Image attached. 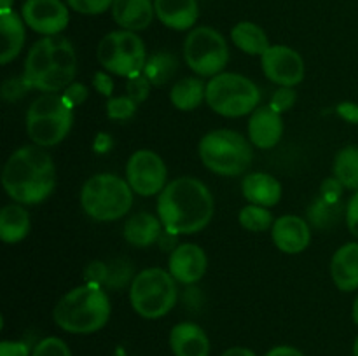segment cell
I'll list each match as a JSON object with an SVG mask.
<instances>
[{
	"mask_svg": "<svg viewBox=\"0 0 358 356\" xmlns=\"http://www.w3.org/2000/svg\"><path fill=\"white\" fill-rule=\"evenodd\" d=\"M170 100L175 108L182 112L196 110L203 101H206V86L196 77H185L177 80L170 91Z\"/></svg>",
	"mask_w": 358,
	"mask_h": 356,
	"instance_id": "obj_27",
	"label": "cell"
},
{
	"mask_svg": "<svg viewBox=\"0 0 358 356\" xmlns=\"http://www.w3.org/2000/svg\"><path fill=\"white\" fill-rule=\"evenodd\" d=\"M178 68V59L173 52L157 51L147 58L143 66V75L149 79L152 86H163L168 80L173 79Z\"/></svg>",
	"mask_w": 358,
	"mask_h": 356,
	"instance_id": "obj_28",
	"label": "cell"
},
{
	"mask_svg": "<svg viewBox=\"0 0 358 356\" xmlns=\"http://www.w3.org/2000/svg\"><path fill=\"white\" fill-rule=\"evenodd\" d=\"M73 124V107L63 94L45 93L27 112V133L38 147H55L66 138Z\"/></svg>",
	"mask_w": 358,
	"mask_h": 356,
	"instance_id": "obj_7",
	"label": "cell"
},
{
	"mask_svg": "<svg viewBox=\"0 0 358 356\" xmlns=\"http://www.w3.org/2000/svg\"><path fill=\"white\" fill-rule=\"evenodd\" d=\"M161 229H164L159 216L152 213L140 212L128 218L124 225V239L136 248H147L156 243L161 236Z\"/></svg>",
	"mask_w": 358,
	"mask_h": 356,
	"instance_id": "obj_24",
	"label": "cell"
},
{
	"mask_svg": "<svg viewBox=\"0 0 358 356\" xmlns=\"http://www.w3.org/2000/svg\"><path fill=\"white\" fill-rule=\"evenodd\" d=\"M126 181L142 198L159 195L168 185L166 164L152 150H136L126 164Z\"/></svg>",
	"mask_w": 358,
	"mask_h": 356,
	"instance_id": "obj_12",
	"label": "cell"
},
{
	"mask_svg": "<svg viewBox=\"0 0 358 356\" xmlns=\"http://www.w3.org/2000/svg\"><path fill=\"white\" fill-rule=\"evenodd\" d=\"M222 356H257L252 349L241 348V346H234V348H229L227 351H224Z\"/></svg>",
	"mask_w": 358,
	"mask_h": 356,
	"instance_id": "obj_47",
	"label": "cell"
},
{
	"mask_svg": "<svg viewBox=\"0 0 358 356\" xmlns=\"http://www.w3.org/2000/svg\"><path fill=\"white\" fill-rule=\"evenodd\" d=\"M150 87H152V84L149 82V79H147L143 73H140V75L129 77L128 82H126V94H128L135 103L140 105L142 101L147 100V96H149L150 93Z\"/></svg>",
	"mask_w": 358,
	"mask_h": 356,
	"instance_id": "obj_35",
	"label": "cell"
},
{
	"mask_svg": "<svg viewBox=\"0 0 358 356\" xmlns=\"http://www.w3.org/2000/svg\"><path fill=\"white\" fill-rule=\"evenodd\" d=\"M261 65L264 75L280 87H296L306 73L304 59L289 45H271L261 56Z\"/></svg>",
	"mask_w": 358,
	"mask_h": 356,
	"instance_id": "obj_13",
	"label": "cell"
},
{
	"mask_svg": "<svg viewBox=\"0 0 358 356\" xmlns=\"http://www.w3.org/2000/svg\"><path fill=\"white\" fill-rule=\"evenodd\" d=\"M31 356H72V351L59 337H45L37 342Z\"/></svg>",
	"mask_w": 358,
	"mask_h": 356,
	"instance_id": "obj_32",
	"label": "cell"
},
{
	"mask_svg": "<svg viewBox=\"0 0 358 356\" xmlns=\"http://www.w3.org/2000/svg\"><path fill=\"white\" fill-rule=\"evenodd\" d=\"M238 220H240L241 227L250 230V232H264V230L271 229L273 223H275L271 212H269L268 208H264V206L250 205V202L240 209V213H238Z\"/></svg>",
	"mask_w": 358,
	"mask_h": 356,
	"instance_id": "obj_30",
	"label": "cell"
},
{
	"mask_svg": "<svg viewBox=\"0 0 358 356\" xmlns=\"http://www.w3.org/2000/svg\"><path fill=\"white\" fill-rule=\"evenodd\" d=\"M2 185L7 195L23 206L45 201L56 187L52 157L38 145L14 150L3 166Z\"/></svg>",
	"mask_w": 358,
	"mask_h": 356,
	"instance_id": "obj_2",
	"label": "cell"
},
{
	"mask_svg": "<svg viewBox=\"0 0 358 356\" xmlns=\"http://www.w3.org/2000/svg\"><path fill=\"white\" fill-rule=\"evenodd\" d=\"M231 38L240 51L250 56H262L271 47L266 31L252 21H241L234 24L231 30Z\"/></svg>",
	"mask_w": 358,
	"mask_h": 356,
	"instance_id": "obj_26",
	"label": "cell"
},
{
	"mask_svg": "<svg viewBox=\"0 0 358 356\" xmlns=\"http://www.w3.org/2000/svg\"><path fill=\"white\" fill-rule=\"evenodd\" d=\"M261 91L248 77L222 72L206 84V103L224 117H243L259 107Z\"/></svg>",
	"mask_w": 358,
	"mask_h": 356,
	"instance_id": "obj_9",
	"label": "cell"
},
{
	"mask_svg": "<svg viewBox=\"0 0 358 356\" xmlns=\"http://www.w3.org/2000/svg\"><path fill=\"white\" fill-rule=\"evenodd\" d=\"M331 276L341 292L358 290V243H346L332 255Z\"/></svg>",
	"mask_w": 358,
	"mask_h": 356,
	"instance_id": "obj_21",
	"label": "cell"
},
{
	"mask_svg": "<svg viewBox=\"0 0 358 356\" xmlns=\"http://www.w3.org/2000/svg\"><path fill=\"white\" fill-rule=\"evenodd\" d=\"M343 191H345V185H343L336 177L325 178V180L322 181L320 192L324 201L332 202V205H338L339 199H341L343 195Z\"/></svg>",
	"mask_w": 358,
	"mask_h": 356,
	"instance_id": "obj_38",
	"label": "cell"
},
{
	"mask_svg": "<svg viewBox=\"0 0 358 356\" xmlns=\"http://www.w3.org/2000/svg\"><path fill=\"white\" fill-rule=\"evenodd\" d=\"M24 21L23 16L14 9H0V34H2V51L0 63L7 65L21 52L24 45Z\"/></svg>",
	"mask_w": 358,
	"mask_h": 356,
	"instance_id": "obj_23",
	"label": "cell"
},
{
	"mask_svg": "<svg viewBox=\"0 0 358 356\" xmlns=\"http://www.w3.org/2000/svg\"><path fill=\"white\" fill-rule=\"evenodd\" d=\"M55 323L76 335L94 334L110 318V300L103 286L86 283L62 297L52 311Z\"/></svg>",
	"mask_w": 358,
	"mask_h": 356,
	"instance_id": "obj_4",
	"label": "cell"
},
{
	"mask_svg": "<svg viewBox=\"0 0 358 356\" xmlns=\"http://www.w3.org/2000/svg\"><path fill=\"white\" fill-rule=\"evenodd\" d=\"M170 348L175 356H208L210 339L199 325L182 321L171 328Z\"/></svg>",
	"mask_w": 358,
	"mask_h": 356,
	"instance_id": "obj_18",
	"label": "cell"
},
{
	"mask_svg": "<svg viewBox=\"0 0 358 356\" xmlns=\"http://www.w3.org/2000/svg\"><path fill=\"white\" fill-rule=\"evenodd\" d=\"M352 318L353 321H355V325L358 327V295L355 299V302H353V309H352Z\"/></svg>",
	"mask_w": 358,
	"mask_h": 356,
	"instance_id": "obj_48",
	"label": "cell"
},
{
	"mask_svg": "<svg viewBox=\"0 0 358 356\" xmlns=\"http://www.w3.org/2000/svg\"><path fill=\"white\" fill-rule=\"evenodd\" d=\"M112 145H114V140H112V136L108 133H98L94 136L93 150L96 154H107L112 149Z\"/></svg>",
	"mask_w": 358,
	"mask_h": 356,
	"instance_id": "obj_45",
	"label": "cell"
},
{
	"mask_svg": "<svg viewBox=\"0 0 358 356\" xmlns=\"http://www.w3.org/2000/svg\"><path fill=\"white\" fill-rule=\"evenodd\" d=\"M271 237L273 243L280 251L297 255L310 246V225H308L306 220L297 215H283L273 223Z\"/></svg>",
	"mask_w": 358,
	"mask_h": 356,
	"instance_id": "obj_16",
	"label": "cell"
},
{
	"mask_svg": "<svg viewBox=\"0 0 358 356\" xmlns=\"http://www.w3.org/2000/svg\"><path fill=\"white\" fill-rule=\"evenodd\" d=\"M154 14L152 0H114L112 3V17L122 30H145L152 23Z\"/></svg>",
	"mask_w": 358,
	"mask_h": 356,
	"instance_id": "obj_20",
	"label": "cell"
},
{
	"mask_svg": "<svg viewBox=\"0 0 358 356\" xmlns=\"http://www.w3.org/2000/svg\"><path fill=\"white\" fill-rule=\"evenodd\" d=\"M353 356H358V337L355 339V344H353Z\"/></svg>",
	"mask_w": 358,
	"mask_h": 356,
	"instance_id": "obj_50",
	"label": "cell"
},
{
	"mask_svg": "<svg viewBox=\"0 0 358 356\" xmlns=\"http://www.w3.org/2000/svg\"><path fill=\"white\" fill-rule=\"evenodd\" d=\"M66 3L76 13L96 16V14H103L105 10L112 9L114 0H66Z\"/></svg>",
	"mask_w": 358,
	"mask_h": 356,
	"instance_id": "obj_34",
	"label": "cell"
},
{
	"mask_svg": "<svg viewBox=\"0 0 358 356\" xmlns=\"http://www.w3.org/2000/svg\"><path fill=\"white\" fill-rule=\"evenodd\" d=\"M86 281L93 283V285L105 286L108 278V265L103 264V262H91L86 267Z\"/></svg>",
	"mask_w": 358,
	"mask_h": 356,
	"instance_id": "obj_39",
	"label": "cell"
},
{
	"mask_svg": "<svg viewBox=\"0 0 358 356\" xmlns=\"http://www.w3.org/2000/svg\"><path fill=\"white\" fill-rule=\"evenodd\" d=\"M334 177L350 191H358V147L348 145L334 159Z\"/></svg>",
	"mask_w": 358,
	"mask_h": 356,
	"instance_id": "obj_29",
	"label": "cell"
},
{
	"mask_svg": "<svg viewBox=\"0 0 358 356\" xmlns=\"http://www.w3.org/2000/svg\"><path fill=\"white\" fill-rule=\"evenodd\" d=\"M93 86L98 93H101L103 96L112 98V91H114V80L108 75L107 72H96L93 77Z\"/></svg>",
	"mask_w": 358,
	"mask_h": 356,
	"instance_id": "obj_43",
	"label": "cell"
},
{
	"mask_svg": "<svg viewBox=\"0 0 358 356\" xmlns=\"http://www.w3.org/2000/svg\"><path fill=\"white\" fill-rule=\"evenodd\" d=\"M294 103H296V91H294V87H280V89L273 93L269 107L278 112V114H283V112L290 110Z\"/></svg>",
	"mask_w": 358,
	"mask_h": 356,
	"instance_id": "obj_37",
	"label": "cell"
},
{
	"mask_svg": "<svg viewBox=\"0 0 358 356\" xmlns=\"http://www.w3.org/2000/svg\"><path fill=\"white\" fill-rule=\"evenodd\" d=\"M208 258L205 250L194 243L178 244L170 255L168 271L182 285H194L205 276Z\"/></svg>",
	"mask_w": 358,
	"mask_h": 356,
	"instance_id": "obj_15",
	"label": "cell"
},
{
	"mask_svg": "<svg viewBox=\"0 0 358 356\" xmlns=\"http://www.w3.org/2000/svg\"><path fill=\"white\" fill-rule=\"evenodd\" d=\"M30 213L20 202L3 206L0 212V239L3 243H20L30 232Z\"/></svg>",
	"mask_w": 358,
	"mask_h": 356,
	"instance_id": "obj_25",
	"label": "cell"
},
{
	"mask_svg": "<svg viewBox=\"0 0 358 356\" xmlns=\"http://www.w3.org/2000/svg\"><path fill=\"white\" fill-rule=\"evenodd\" d=\"M157 216L170 236L199 232L213 216L212 192L198 178H175L157 195Z\"/></svg>",
	"mask_w": 358,
	"mask_h": 356,
	"instance_id": "obj_1",
	"label": "cell"
},
{
	"mask_svg": "<svg viewBox=\"0 0 358 356\" xmlns=\"http://www.w3.org/2000/svg\"><path fill=\"white\" fill-rule=\"evenodd\" d=\"M283 136L282 114L269 105L257 107L248 119V140L257 149L268 150L278 145Z\"/></svg>",
	"mask_w": 358,
	"mask_h": 356,
	"instance_id": "obj_17",
	"label": "cell"
},
{
	"mask_svg": "<svg viewBox=\"0 0 358 356\" xmlns=\"http://www.w3.org/2000/svg\"><path fill=\"white\" fill-rule=\"evenodd\" d=\"M21 16L28 28L44 37L59 35L70 23L69 7L62 0H27Z\"/></svg>",
	"mask_w": 358,
	"mask_h": 356,
	"instance_id": "obj_14",
	"label": "cell"
},
{
	"mask_svg": "<svg viewBox=\"0 0 358 356\" xmlns=\"http://www.w3.org/2000/svg\"><path fill=\"white\" fill-rule=\"evenodd\" d=\"M63 96H65V100L69 101L70 105H72L73 108L79 107V105H83L84 101H86L87 98V87L84 86V84L80 82H72L69 87H66L65 91H63Z\"/></svg>",
	"mask_w": 358,
	"mask_h": 356,
	"instance_id": "obj_40",
	"label": "cell"
},
{
	"mask_svg": "<svg viewBox=\"0 0 358 356\" xmlns=\"http://www.w3.org/2000/svg\"><path fill=\"white\" fill-rule=\"evenodd\" d=\"M178 299L177 279L161 267L140 271L129 286V302L145 320H157L170 313Z\"/></svg>",
	"mask_w": 358,
	"mask_h": 356,
	"instance_id": "obj_8",
	"label": "cell"
},
{
	"mask_svg": "<svg viewBox=\"0 0 358 356\" xmlns=\"http://www.w3.org/2000/svg\"><path fill=\"white\" fill-rule=\"evenodd\" d=\"M129 278H131V265L124 260L114 262V264L108 265V278L105 283V288H122L124 285H128Z\"/></svg>",
	"mask_w": 358,
	"mask_h": 356,
	"instance_id": "obj_33",
	"label": "cell"
},
{
	"mask_svg": "<svg viewBox=\"0 0 358 356\" xmlns=\"http://www.w3.org/2000/svg\"><path fill=\"white\" fill-rule=\"evenodd\" d=\"M199 159L206 170L222 177H238L250 168L254 152L250 140L233 129H215L199 142Z\"/></svg>",
	"mask_w": 358,
	"mask_h": 356,
	"instance_id": "obj_5",
	"label": "cell"
},
{
	"mask_svg": "<svg viewBox=\"0 0 358 356\" xmlns=\"http://www.w3.org/2000/svg\"><path fill=\"white\" fill-rule=\"evenodd\" d=\"M136 107H138V103H135L128 94L112 96L107 100V117L112 121H128L135 115Z\"/></svg>",
	"mask_w": 358,
	"mask_h": 356,
	"instance_id": "obj_31",
	"label": "cell"
},
{
	"mask_svg": "<svg viewBox=\"0 0 358 356\" xmlns=\"http://www.w3.org/2000/svg\"><path fill=\"white\" fill-rule=\"evenodd\" d=\"M266 356H304V353L292 346H276V348L269 349Z\"/></svg>",
	"mask_w": 358,
	"mask_h": 356,
	"instance_id": "obj_46",
	"label": "cell"
},
{
	"mask_svg": "<svg viewBox=\"0 0 358 356\" xmlns=\"http://www.w3.org/2000/svg\"><path fill=\"white\" fill-rule=\"evenodd\" d=\"M336 112L339 114V117L345 119L350 124H358V105L352 103V101H343L336 107Z\"/></svg>",
	"mask_w": 358,
	"mask_h": 356,
	"instance_id": "obj_44",
	"label": "cell"
},
{
	"mask_svg": "<svg viewBox=\"0 0 358 356\" xmlns=\"http://www.w3.org/2000/svg\"><path fill=\"white\" fill-rule=\"evenodd\" d=\"M156 17L171 30H191L199 17L198 0H154Z\"/></svg>",
	"mask_w": 358,
	"mask_h": 356,
	"instance_id": "obj_19",
	"label": "cell"
},
{
	"mask_svg": "<svg viewBox=\"0 0 358 356\" xmlns=\"http://www.w3.org/2000/svg\"><path fill=\"white\" fill-rule=\"evenodd\" d=\"M96 58L107 72L129 79L143 72L149 56L145 44L136 31L115 30L101 38L96 49Z\"/></svg>",
	"mask_w": 358,
	"mask_h": 356,
	"instance_id": "obj_10",
	"label": "cell"
},
{
	"mask_svg": "<svg viewBox=\"0 0 358 356\" xmlns=\"http://www.w3.org/2000/svg\"><path fill=\"white\" fill-rule=\"evenodd\" d=\"M241 192L250 205L269 206L278 205L282 199V184L269 173H250L241 181Z\"/></svg>",
	"mask_w": 358,
	"mask_h": 356,
	"instance_id": "obj_22",
	"label": "cell"
},
{
	"mask_svg": "<svg viewBox=\"0 0 358 356\" xmlns=\"http://www.w3.org/2000/svg\"><path fill=\"white\" fill-rule=\"evenodd\" d=\"M31 87L24 80V77H10L2 84V98L6 101H17L30 91Z\"/></svg>",
	"mask_w": 358,
	"mask_h": 356,
	"instance_id": "obj_36",
	"label": "cell"
},
{
	"mask_svg": "<svg viewBox=\"0 0 358 356\" xmlns=\"http://www.w3.org/2000/svg\"><path fill=\"white\" fill-rule=\"evenodd\" d=\"M346 225L350 232L358 239V191L350 198L346 205Z\"/></svg>",
	"mask_w": 358,
	"mask_h": 356,
	"instance_id": "obj_42",
	"label": "cell"
},
{
	"mask_svg": "<svg viewBox=\"0 0 358 356\" xmlns=\"http://www.w3.org/2000/svg\"><path fill=\"white\" fill-rule=\"evenodd\" d=\"M80 206L98 222L119 220L131 209L133 188L117 175L98 173L80 188Z\"/></svg>",
	"mask_w": 358,
	"mask_h": 356,
	"instance_id": "obj_6",
	"label": "cell"
},
{
	"mask_svg": "<svg viewBox=\"0 0 358 356\" xmlns=\"http://www.w3.org/2000/svg\"><path fill=\"white\" fill-rule=\"evenodd\" d=\"M184 59L196 75L215 77L229 61V47L215 28L196 27L185 37Z\"/></svg>",
	"mask_w": 358,
	"mask_h": 356,
	"instance_id": "obj_11",
	"label": "cell"
},
{
	"mask_svg": "<svg viewBox=\"0 0 358 356\" xmlns=\"http://www.w3.org/2000/svg\"><path fill=\"white\" fill-rule=\"evenodd\" d=\"M13 2L14 0H2V3H0V9H13Z\"/></svg>",
	"mask_w": 358,
	"mask_h": 356,
	"instance_id": "obj_49",
	"label": "cell"
},
{
	"mask_svg": "<svg viewBox=\"0 0 358 356\" xmlns=\"http://www.w3.org/2000/svg\"><path fill=\"white\" fill-rule=\"evenodd\" d=\"M0 356H30V346L23 341H2Z\"/></svg>",
	"mask_w": 358,
	"mask_h": 356,
	"instance_id": "obj_41",
	"label": "cell"
},
{
	"mask_svg": "<svg viewBox=\"0 0 358 356\" xmlns=\"http://www.w3.org/2000/svg\"><path fill=\"white\" fill-rule=\"evenodd\" d=\"M76 73V49L63 35H48L38 38L24 59V80L31 89L42 93L65 91L73 82Z\"/></svg>",
	"mask_w": 358,
	"mask_h": 356,
	"instance_id": "obj_3",
	"label": "cell"
}]
</instances>
